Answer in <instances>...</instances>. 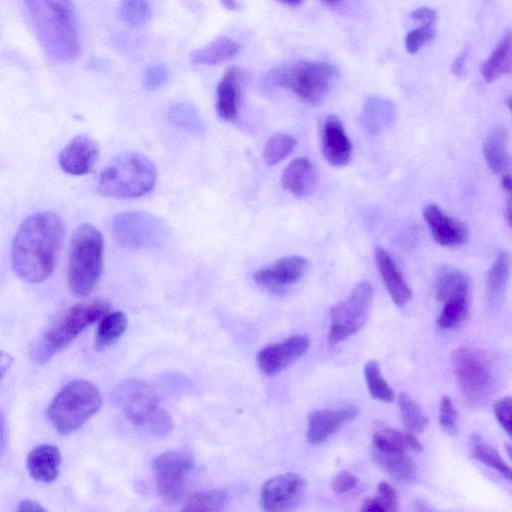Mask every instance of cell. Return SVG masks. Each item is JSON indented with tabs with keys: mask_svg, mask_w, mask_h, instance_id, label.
I'll list each match as a JSON object with an SVG mask.
<instances>
[{
	"mask_svg": "<svg viewBox=\"0 0 512 512\" xmlns=\"http://www.w3.org/2000/svg\"><path fill=\"white\" fill-rule=\"evenodd\" d=\"M65 227L54 212L42 211L30 215L17 229L11 248L12 269L29 283L48 279L56 266Z\"/></svg>",
	"mask_w": 512,
	"mask_h": 512,
	"instance_id": "1",
	"label": "cell"
},
{
	"mask_svg": "<svg viewBox=\"0 0 512 512\" xmlns=\"http://www.w3.org/2000/svg\"><path fill=\"white\" fill-rule=\"evenodd\" d=\"M32 25L46 55L53 61L75 60L81 50L72 0H25Z\"/></svg>",
	"mask_w": 512,
	"mask_h": 512,
	"instance_id": "2",
	"label": "cell"
},
{
	"mask_svg": "<svg viewBox=\"0 0 512 512\" xmlns=\"http://www.w3.org/2000/svg\"><path fill=\"white\" fill-rule=\"evenodd\" d=\"M110 308L108 301L94 299L66 309L34 340L30 348L31 361L38 365L49 361L70 345L88 326L101 320Z\"/></svg>",
	"mask_w": 512,
	"mask_h": 512,
	"instance_id": "3",
	"label": "cell"
},
{
	"mask_svg": "<svg viewBox=\"0 0 512 512\" xmlns=\"http://www.w3.org/2000/svg\"><path fill=\"white\" fill-rule=\"evenodd\" d=\"M104 239L93 225H79L71 238L68 253V284L78 297L95 288L103 268Z\"/></svg>",
	"mask_w": 512,
	"mask_h": 512,
	"instance_id": "4",
	"label": "cell"
},
{
	"mask_svg": "<svg viewBox=\"0 0 512 512\" xmlns=\"http://www.w3.org/2000/svg\"><path fill=\"white\" fill-rule=\"evenodd\" d=\"M156 181V168L146 156L127 152L115 157L101 172L98 191L112 198H138L149 193Z\"/></svg>",
	"mask_w": 512,
	"mask_h": 512,
	"instance_id": "5",
	"label": "cell"
},
{
	"mask_svg": "<svg viewBox=\"0 0 512 512\" xmlns=\"http://www.w3.org/2000/svg\"><path fill=\"white\" fill-rule=\"evenodd\" d=\"M102 405L99 389L90 381L78 379L67 383L54 397L47 416L61 435L78 430Z\"/></svg>",
	"mask_w": 512,
	"mask_h": 512,
	"instance_id": "6",
	"label": "cell"
},
{
	"mask_svg": "<svg viewBox=\"0 0 512 512\" xmlns=\"http://www.w3.org/2000/svg\"><path fill=\"white\" fill-rule=\"evenodd\" d=\"M335 78L334 67L323 61L301 60L283 64L268 73V82L287 88L303 101L317 105L329 93Z\"/></svg>",
	"mask_w": 512,
	"mask_h": 512,
	"instance_id": "7",
	"label": "cell"
},
{
	"mask_svg": "<svg viewBox=\"0 0 512 512\" xmlns=\"http://www.w3.org/2000/svg\"><path fill=\"white\" fill-rule=\"evenodd\" d=\"M114 394L116 403L134 425L156 436H164L171 431V416L159 406L158 395L148 384L135 379L126 380Z\"/></svg>",
	"mask_w": 512,
	"mask_h": 512,
	"instance_id": "8",
	"label": "cell"
},
{
	"mask_svg": "<svg viewBox=\"0 0 512 512\" xmlns=\"http://www.w3.org/2000/svg\"><path fill=\"white\" fill-rule=\"evenodd\" d=\"M452 369L465 396L473 402L484 400L493 389V366L488 355L475 347L462 346L450 356Z\"/></svg>",
	"mask_w": 512,
	"mask_h": 512,
	"instance_id": "9",
	"label": "cell"
},
{
	"mask_svg": "<svg viewBox=\"0 0 512 512\" xmlns=\"http://www.w3.org/2000/svg\"><path fill=\"white\" fill-rule=\"evenodd\" d=\"M373 296L372 284L361 281L345 300L332 307L328 334L330 345H337L348 339L364 326L372 307Z\"/></svg>",
	"mask_w": 512,
	"mask_h": 512,
	"instance_id": "10",
	"label": "cell"
},
{
	"mask_svg": "<svg viewBox=\"0 0 512 512\" xmlns=\"http://www.w3.org/2000/svg\"><path fill=\"white\" fill-rule=\"evenodd\" d=\"M168 229L164 221L146 211H127L112 221L114 239L129 249L143 250L162 245Z\"/></svg>",
	"mask_w": 512,
	"mask_h": 512,
	"instance_id": "11",
	"label": "cell"
},
{
	"mask_svg": "<svg viewBox=\"0 0 512 512\" xmlns=\"http://www.w3.org/2000/svg\"><path fill=\"white\" fill-rule=\"evenodd\" d=\"M194 468L191 454L184 450H169L155 458L153 472L159 492L166 498H179L187 478Z\"/></svg>",
	"mask_w": 512,
	"mask_h": 512,
	"instance_id": "12",
	"label": "cell"
},
{
	"mask_svg": "<svg viewBox=\"0 0 512 512\" xmlns=\"http://www.w3.org/2000/svg\"><path fill=\"white\" fill-rule=\"evenodd\" d=\"M306 484L295 473L274 476L262 487L261 503L266 511L280 512L296 509L302 502Z\"/></svg>",
	"mask_w": 512,
	"mask_h": 512,
	"instance_id": "13",
	"label": "cell"
},
{
	"mask_svg": "<svg viewBox=\"0 0 512 512\" xmlns=\"http://www.w3.org/2000/svg\"><path fill=\"white\" fill-rule=\"evenodd\" d=\"M309 345L308 335H292L282 342L261 349L257 354L258 366L268 376L278 374L302 357Z\"/></svg>",
	"mask_w": 512,
	"mask_h": 512,
	"instance_id": "14",
	"label": "cell"
},
{
	"mask_svg": "<svg viewBox=\"0 0 512 512\" xmlns=\"http://www.w3.org/2000/svg\"><path fill=\"white\" fill-rule=\"evenodd\" d=\"M308 267L309 261L303 256H285L258 269L253 278L260 286L270 290H281L300 280Z\"/></svg>",
	"mask_w": 512,
	"mask_h": 512,
	"instance_id": "15",
	"label": "cell"
},
{
	"mask_svg": "<svg viewBox=\"0 0 512 512\" xmlns=\"http://www.w3.org/2000/svg\"><path fill=\"white\" fill-rule=\"evenodd\" d=\"M321 151L325 160L334 167L347 165L352 157V143L341 120L327 115L321 124Z\"/></svg>",
	"mask_w": 512,
	"mask_h": 512,
	"instance_id": "16",
	"label": "cell"
},
{
	"mask_svg": "<svg viewBox=\"0 0 512 512\" xmlns=\"http://www.w3.org/2000/svg\"><path fill=\"white\" fill-rule=\"evenodd\" d=\"M423 217L435 242L445 247L464 244L469 236L467 226L460 220L446 214L437 204H429L423 210Z\"/></svg>",
	"mask_w": 512,
	"mask_h": 512,
	"instance_id": "17",
	"label": "cell"
},
{
	"mask_svg": "<svg viewBox=\"0 0 512 512\" xmlns=\"http://www.w3.org/2000/svg\"><path fill=\"white\" fill-rule=\"evenodd\" d=\"M358 407L349 405L340 409H321L308 417L307 440L318 444L338 432L358 415Z\"/></svg>",
	"mask_w": 512,
	"mask_h": 512,
	"instance_id": "18",
	"label": "cell"
},
{
	"mask_svg": "<svg viewBox=\"0 0 512 512\" xmlns=\"http://www.w3.org/2000/svg\"><path fill=\"white\" fill-rule=\"evenodd\" d=\"M98 153L97 143L90 136L79 134L61 151L59 165L68 174L84 175L93 169Z\"/></svg>",
	"mask_w": 512,
	"mask_h": 512,
	"instance_id": "19",
	"label": "cell"
},
{
	"mask_svg": "<svg viewBox=\"0 0 512 512\" xmlns=\"http://www.w3.org/2000/svg\"><path fill=\"white\" fill-rule=\"evenodd\" d=\"M246 72L236 66L228 67L216 88V111L225 121H233L239 111Z\"/></svg>",
	"mask_w": 512,
	"mask_h": 512,
	"instance_id": "20",
	"label": "cell"
},
{
	"mask_svg": "<svg viewBox=\"0 0 512 512\" xmlns=\"http://www.w3.org/2000/svg\"><path fill=\"white\" fill-rule=\"evenodd\" d=\"M374 257L383 283L397 307H404L412 298V291L400 273L395 261L382 247H376Z\"/></svg>",
	"mask_w": 512,
	"mask_h": 512,
	"instance_id": "21",
	"label": "cell"
},
{
	"mask_svg": "<svg viewBox=\"0 0 512 512\" xmlns=\"http://www.w3.org/2000/svg\"><path fill=\"white\" fill-rule=\"evenodd\" d=\"M61 453L52 444H41L30 451L27 457V469L30 476L42 483L54 482L60 472Z\"/></svg>",
	"mask_w": 512,
	"mask_h": 512,
	"instance_id": "22",
	"label": "cell"
},
{
	"mask_svg": "<svg viewBox=\"0 0 512 512\" xmlns=\"http://www.w3.org/2000/svg\"><path fill=\"white\" fill-rule=\"evenodd\" d=\"M283 188L295 197H304L314 188L316 170L307 157H299L291 161L281 176Z\"/></svg>",
	"mask_w": 512,
	"mask_h": 512,
	"instance_id": "23",
	"label": "cell"
},
{
	"mask_svg": "<svg viewBox=\"0 0 512 512\" xmlns=\"http://www.w3.org/2000/svg\"><path fill=\"white\" fill-rule=\"evenodd\" d=\"M485 162L496 174L504 173L510 166L509 133L505 127L493 128L483 142Z\"/></svg>",
	"mask_w": 512,
	"mask_h": 512,
	"instance_id": "24",
	"label": "cell"
},
{
	"mask_svg": "<svg viewBox=\"0 0 512 512\" xmlns=\"http://www.w3.org/2000/svg\"><path fill=\"white\" fill-rule=\"evenodd\" d=\"M511 259L507 251H501L490 267L486 278V294L489 303L494 308H499L505 301L509 277Z\"/></svg>",
	"mask_w": 512,
	"mask_h": 512,
	"instance_id": "25",
	"label": "cell"
},
{
	"mask_svg": "<svg viewBox=\"0 0 512 512\" xmlns=\"http://www.w3.org/2000/svg\"><path fill=\"white\" fill-rule=\"evenodd\" d=\"M471 278L463 270L444 266L439 270L435 283V293L439 301L455 298H469Z\"/></svg>",
	"mask_w": 512,
	"mask_h": 512,
	"instance_id": "26",
	"label": "cell"
},
{
	"mask_svg": "<svg viewBox=\"0 0 512 512\" xmlns=\"http://www.w3.org/2000/svg\"><path fill=\"white\" fill-rule=\"evenodd\" d=\"M374 461L391 477L402 482H411L417 476L415 461L409 453L372 448Z\"/></svg>",
	"mask_w": 512,
	"mask_h": 512,
	"instance_id": "27",
	"label": "cell"
},
{
	"mask_svg": "<svg viewBox=\"0 0 512 512\" xmlns=\"http://www.w3.org/2000/svg\"><path fill=\"white\" fill-rule=\"evenodd\" d=\"M373 448L405 453H420L422 444L410 432H402L395 428L385 427L374 432Z\"/></svg>",
	"mask_w": 512,
	"mask_h": 512,
	"instance_id": "28",
	"label": "cell"
},
{
	"mask_svg": "<svg viewBox=\"0 0 512 512\" xmlns=\"http://www.w3.org/2000/svg\"><path fill=\"white\" fill-rule=\"evenodd\" d=\"M240 50V45L233 39L221 36L211 43L195 50L191 61L196 65H216L234 57Z\"/></svg>",
	"mask_w": 512,
	"mask_h": 512,
	"instance_id": "29",
	"label": "cell"
},
{
	"mask_svg": "<svg viewBox=\"0 0 512 512\" xmlns=\"http://www.w3.org/2000/svg\"><path fill=\"white\" fill-rule=\"evenodd\" d=\"M511 71V35L510 32L492 51L481 66V74L486 82H493Z\"/></svg>",
	"mask_w": 512,
	"mask_h": 512,
	"instance_id": "30",
	"label": "cell"
},
{
	"mask_svg": "<svg viewBox=\"0 0 512 512\" xmlns=\"http://www.w3.org/2000/svg\"><path fill=\"white\" fill-rule=\"evenodd\" d=\"M393 117L394 106L390 101L380 97H371L364 105L361 122L368 133L377 134L392 122Z\"/></svg>",
	"mask_w": 512,
	"mask_h": 512,
	"instance_id": "31",
	"label": "cell"
},
{
	"mask_svg": "<svg viewBox=\"0 0 512 512\" xmlns=\"http://www.w3.org/2000/svg\"><path fill=\"white\" fill-rule=\"evenodd\" d=\"M128 325L126 315L121 311L108 312L101 318L96 331L94 346L104 350L115 343L125 332Z\"/></svg>",
	"mask_w": 512,
	"mask_h": 512,
	"instance_id": "32",
	"label": "cell"
},
{
	"mask_svg": "<svg viewBox=\"0 0 512 512\" xmlns=\"http://www.w3.org/2000/svg\"><path fill=\"white\" fill-rule=\"evenodd\" d=\"M472 453L481 463L497 470L508 481L511 480V468L503 460L498 451L490 444L485 442L479 435L472 437Z\"/></svg>",
	"mask_w": 512,
	"mask_h": 512,
	"instance_id": "33",
	"label": "cell"
},
{
	"mask_svg": "<svg viewBox=\"0 0 512 512\" xmlns=\"http://www.w3.org/2000/svg\"><path fill=\"white\" fill-rule=\"evenodd\" d=\"M228 502L224 490L214 489L191 494L185 501V511H220Z\"/></svg>",
	"mask_w": 512,
	"mask_h": 512,
	"instance_id": "34",
	"label": "cell"
},
{
	"mask_svg": "<svg viewBox=\"0 0 512 512\" xmlns=\"http://www.w3.org/2000/svg\"><path fill=\"white\" fill-rule=\"evenodd\" d=\"M402 422L410 433L423 432L428 426V418L421 407L406 393L398 397Z\"/></svg>",
	"mask_w": 512,
	"mask_h": 512,
	"instance_id": "35",
	"label": "cell"
},
{
	"mask_svg": "<svg viewBox=\"0 0 512 512\" xmlns=\"http://www.w3.org/2000/svg\"><path fill=\"white\" fill-rule=\"evenodd\" d=\"M295 145L296 140L291 135L283 132L273 134L264 146V162L269 166L278 164L292 153Z\"/></svg>",
	"mask_w": 512,
	"mask_h": 512,
	"instance_id": "36",
	"label": "cell"
},
{
	"mask_svg": "<svg viewBox=\"0 0 512 512\" xmlns=\"http://www.w3.org/2000/svg\"><path fill=\"white\" fill-rule=\"evenodd\" d=\"M364 375L369 392L373 398L382 402L394 400V390L382 377L379 365L375 360H370L366 363Z\"/></svg>",
	"mask_w": 512,
	"mask_h": 512,
	"instance_id": "37",
	"label": "cell"
},
{
	"mask_svg": "<svg viewBox=\"0 0 512 512\" xmlns=\"http://www.w3.org/2000/svg\"><path fill=\"white\" fill-rule=\"evenodd\" d=\"M443 303L442 310L436 319V324L439 327L453 328L466 318L469 311V298H455Z\"/></svg>",
	"mask_w": 512,
	"mask_h": 512,
	"instance_id": "38",
	"label": "cell"
},
{
	"mask_svg": "<svg viewBox=\"0 0 512 512\" xmlns=\"http://www.w3.org/2000/svg\"><path fill=\"white\" fill-rule=\"evenodd\" d=\"M378 495L365 499L362 511H397L398 497L391 485L385 481L378 484Z\"/></svg>",
	"mask_w": 512,
	"mask_h": 512,
	"instance_id": "39",
	"label": "cell"
},
{
	"mask_svg": "<svg viewBox=\"0 0 512 512\" xmlns=\"http://www.w3.org/2000/svg\"><path fill=\"white\" fill-rule=\"evenodd\" d=\"M119 14L127 25L139 26L145 23L150 16L148 0H122Z\"/></svg>",
	"mask_w": 512,
	"mask_h": 512,
	"instance_id": "40",
	"label": "cell"
},
{
	"mask_svg": "<svg viewBox=\"0 0 512 512\" xmlns=\"http://www.w3.org/2000/svg\"><path fill=\"white\" fill-rule=\"evenodd\" d=\"M172 121L188 131L200 132L201 122L193 107L185 104L175 105L170 111Z\"/></svg>",
	"mask_w": 512,
	"mask_h": 512,
	"instance_id": "41",
	"label": "cell"
},
{
	"mask_svg": "<svg viewBox=\"0 0 512 512\" xmlns=\"http://www.w3.org/2000/svg\"><path fill=\"white\" fill-rule=\"evenodd\" d=\"M436 35L433 24H421L409 31L405 37V47L408 53L415 54L419 49L431 41Z\"/></svg>",
	"mask_w": 512,
	"mask_h": 512,
	"instance_id": "42",
	"label": "cell"
},
{
	"mask_svg": "<svg viewBox=\"0 0 512 512\" xmlns=\"http://www.w3.org/2000/svg\"><path fill=\"white\" fill-rule=\"evenodd\" d=\"M439 424L447 433H455L458 426V412L447 395L441 398Z\"/></svg>",
	"mask_w": 512,
	"mask_h": 512,
	"instance_id": "43",
	"label": "cell"
},
{
	"mask_svg": "<svg viewBox=\"0 0 512 512\" xmlns=\"http://www.w3.org/2000/svg\"><path fill=\"white\" fill-rule=\"evenodd\" d=\"M169 78L167 68L162 64L149 66L143 76V87L147 91H154L162 87Z\"/></svg>",
	"mask_w": 512,
	"mask_h": 512,
	"instance_id": "44",
	"label": "cell"
},
{
	"mask_svg": "<svg viewBox=\"0 0 512 512\" xmlns=\"http://www.w3.org/2000/svg\"><path fill=\"white\" fill-rule=\"evenodd\" d=\"M511 396H505L498 399L493 405V411L501 427L510 436L511 435Z\"/></svg>",
	"mask_w": 512,
	"mask_h": 512,
	"instance_id": "45",
	"label": "cell"
},
{
	"mask_svg": "<svg viewBox=\"0 0 512 512\" xmlns=\"http://www.w3.org/2000/svg\"><path fill=\"white\" fill-rule=\"evenodd\" d=\"M358 483L354 474L343 470L338 472L332 479L331 488L335 494H343L352 490Z\"/></svg>",
	"mask_w": 512,
	"mask_h": 512,
	"instance_id": "46",
	"label": "cell"
},
{
	"mask_svg": "<svg viewBox=\"0 0 512 512\" xmlns=\"http://www.w3.org/2000/svg\"><path fill=\"white\" fill-rule=\"evenodd\" d=\"M411 18L421 22V24H433L437 18L435 10L429 7H420L410 14Z\"/></svg>",
	"mask_w": 512,
	"mask_h": 512,
	"instance_id": "47",
	"label": "cell"
},
{
	"mask_svg": "<svg viewBox=\"0 0 512 512\" xmlns=\"http://www.w3.org/2000/svg\"><path fill=\"white\" fill-rule=\"evenodd\" d=\"M17 511L19 512H46L42 505L30 499H24L19 502Z\"/></svg>",
	"mask_w": 512,
	"mask_h": 512,
	"instance_id": "48",
	"label": "cell"
},
{
	"mask_svg": "<svg viewBox=\"0 0 512 512\" xmlns=\"http://www.w3.org/2000/svg\"><path fill=\"white\" fill-rule=\"evenodd\" d=\"M7 442V425L3 411L0 409V458L2 457Z\"/></svg>",
	"mask_w": 512,
	"mask_h": 512,
	"instance_id": "49",
	"label": "cell"
},
{
	"mask_svg": "<svg viewBox=\"0 0 512 512\" xmlns=\"http://www.w3.org/2000/svg\"><path fill=\"white\" fill-rule=\"evenodd\" d=\"M13 363V358L6 352L0 351V380L7 373Z\"/></svg>",
	"mask_w": 512,
	"mask_h": 512,
	"instance_id": "50",
	"label": "cell"
},
{
	"mask_svg": "<svg viewBox=\"0 0 512 512\" xmlns=\"http://www.w3.org/2000/svg\"><path fill=\"white\" fill-rule=\"evenodd\" d=\"M467 57V51H463L454 61L452 65V72L454 74H460L463 70L465 59Z\"/></svg>",
	"mask_w": 512,
	"mask_h": 512,
	"instance_id": "51",
	"label": "cell"
},
{
	"mask_svg": "<svg viewBox=\"0 0 512 512\" xmlns=\"http://www.w3.org/2000/svg\"><path fill=\"white\" fill-rule=\"evenodd\" d=\"M222 6L230 11H236L240 8L238 0H220Z\"/></svg>",
	"mask_w": 512,
	"mask_h": 512,
	"instance_id": "52",
	"label": "cell"
},
{
	"mask_svg": "<svg viewBox=\"0 0 512 512\" xmlns=\"http://www.w3.org/2000/svg\"><path fill=\"white\" fill-rule=\"evenodd\" d=\"M511 185H512L511 175L509 173L504 174L503 177H502V180H501V187H502V189L504 191L510 193Z\"/></svg>",
	"mask_w": 512,
	"mask_h": 512,
	"instance_id": "53",
	"label": "cell"
},
{
	"mask_svg": "<svg viewBox=\"0 0 512 512\" xmlns=\"http://www.w3.org/2000/svg\"><path fill=\"white\" fill-rule=\"evenodd\" d=\"M281 3H284L286 5L290 6H298L304 2V0H278Z\"/></svg>",
	"mask_w": 512,
	"mask_h": 512,
	"instance_id": "54",
	"label": "cell"
},
{
	"mask_svg": "<svg viewBox=\"0 0 512 512\" xmlns=\"http://www.w3.org/2000/svg\"><path fill=\"white\" fill-rule=\"evenodd\" d=\"M320 1L327 6L335 7V6L339 5L343 0H320Z\"/></svg>",
	"mask_w": 512,
	"mask_h": 512,
	"instance_id": "55",
	"label": "cell"
},
{
	"mask_svg": "<svg viewBox=\"0 0 512 512\" xmlns=\"http://www.w3.org/2000/svg\"><path fill=\"white\" fill-rule=\"evenodd\" d=\"M511 199L509 198L508 199V202H507V206H506V217H507V221L508 223L510 224L511 222Z\"/></svg>",
	"mask_w": 512,
	"mask_h": 512,
	"instance_id": "56",
	"label": "cell"
}]
</instances>
